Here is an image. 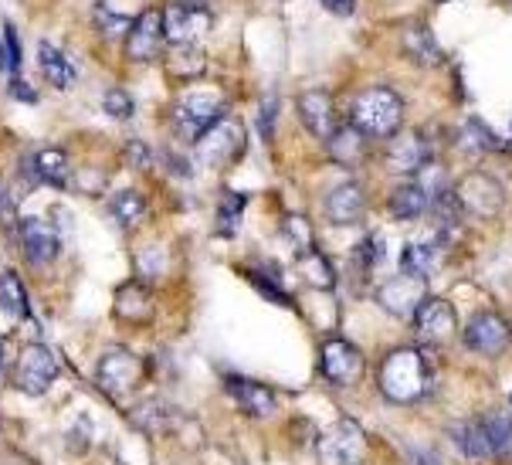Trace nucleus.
Segmentation results:
<instances>
[{
	"label": "nucleus",
	"mask_w": 512,
	"mask_h": 465,
	"mask_svg": "<svg viewBox=\"0 0 512 465\" xmlns=\"http://www.w3.org/2000/svg\"><path fill=\"white\" fill-rule=\"evenodd\" d=\"M7 68H11V58H7V48L0 45V72H7Z\"/></svg>",
	"instance_id": "37998d69"
},
{
	"label": "nucleus",
	"mask_w": 512,
	"mask_h": 465,
	"mask_svg": "<svg viewBox=\"0 0 512 465\" xmlns=\"http://www.w3.org/2000/svg\"><path fill=\"white\" fill-rule=\"evenodd\" d=\"M431 384V370L421 350L414 347H397L384 357V364L377 370V387L384 391V398L407 404L418 401Z\"/></svg>",
	"instance_id": "f257e3e1"
},
{
	"label": "nucleus",
	"mask_w": 512,
	"mask_h": 465,
	"mask_svg": "<svg viewBox=\"0 0 512 465\" xmlns=\"http://www.w3.org/2000/svg\"><path fill=\"white\" fill-rule=\"evenodd\" d=\"M92 17H95V28L106 34V38H119V34H126L129 24H133V17L112 11L109 0H99V4H95V14Z\"/></svg>",
	"instance_id": "473e14b6"
},
{
	"label": "nucleus",
	"mask_w": 512,
	"mask_h": 465,
	"mask_svg": "<svg viewBox=\"0 0 512 465\" xmlns=\"http://www.w3.org/2000/svg\"><path fill=\"white\" fill-rule=\"evenodd\" d=\"M496 136H499V150H512V126L506 133H496Z\"/></svg>",
	"instance_id": "a19ab883"
},
{
	"label": "nucleus",
	"mask_w": 512,
	"mask_h": 465,
	"mask_svg": "<svg viewBox=\"0 0 512 465\" xmlns=\"http://www.w3.org/2000/svg\"><path fill=\"white\" fill-rule=\"evenodd\" d=\"M404 51H407L411 62H418L424 68L441 62V45L435 41V34L424 28V24H407L404 28Z\"/></svg>",
	"instance_id": "393cba45"
},
{
	"label": "nucleus",
	"mask_w": 512,
	"mask_h": 465,
	"mask_svg": "<svg viewBox=\"0 0 512 465\" xmlns=\"http://www.w3.org/2000/svg\"><path fill=\"white\" fill-rule=\"evenodd\" d=\"M173 415L170 411V404H163V401H143L140 408L133 411V421L143 428V432H163L167 428V418Z\"/></svg>",
	"instance_id": "2f4dec72"
},
{
	"label": "nucleus",
	"mask_w": 512,
	"mask_h": 465,
	"mask_svg": "<svg viewBox=\"0 0 512 465\" xmlns=\"http://www.w3.org/2000/svg\"><path fill=\"white\" fill-rule=\"evenodd\" d=\"M102 109L112 116V119H129L133 116V96L129 92H123V89H109L106 92V99H102Z\"/></svg>",
	"instance_id": "c9c22d12"
},
{
	"label": "nucleus",
	"mask_w": 512,
	"mask_h": 465,
	"mask_svg": "<svg viewBox=\"0 0 512 465\" xmlns=\"http://www.w3.org/2000/svg\"><path fill=\"white\" fill-rule=\"evenodd\" d=\"M411 320H414V330H418V337L428 340V343H445V340L455 337V330H458L455 309H451L448 299H438V296L424 299V303L418 306V313H414Z\"/></svg>",
	"instance_id": "4468645a"
},
{
	"label": "nucleus",
	"mask_w": 512,
	"mask_h": 465,
	"mask_svg": "<svg viewBox=\"0 0 512 465\" xmlns=\"http://www.w3.org/2000/svg\"><path fill=\"white\" fill-rule=\"evenodd\" d=\"M455 197H458V204H462V211L475 214V218H496L502 211V204H506L502 184L492 174H482V170H472V174H465L458 180Z\"/></svg>",
	"instance_id": "0eeeda50"
},
{
	"label": "nucleus",
	"mask_w": 512,
	"mask_h": 465,
	"mask_svg": "<svg viewBox=\"0 0 512 465\" xmlns=\"http://www.w3.org/2000/svg\"><path fill=\"white\" fill-rule=\"evenodd\" d=\"M299 116L302 123L312 136H319V140H329L336 129V109H333V96L329 92H306V96L299 99Z\"/></svg>",
	"instance_id": "a211bd4d"
},
{
	"label": "nucleus",
	"mask_w": 512,
	"mask_h": 465,
	"mask_svg": "<svg viewBox=\"0 0 512 465\" xmlns=\"http://www.w3.org/2000/svg\"><path fill=\"white\" fill-rule=\"evenodd\" d=\"M95 381H99V387L106 394L119 398V394L133 391V387L143 381V360L126 347H112L102 353L99 367H95Z\"/></svg>",
	"instance_id": "6e6552de"
},
{
	"label": "nucleus",
	"mask_w": 512,
	"mask_h": 465,
	"mask_svg": "<svg viewBox=\"0 0 512 465\" xmlns=\"http://www.w3.org/2000/svg\"><path fill=\"white\" fill-rule=\"evenodd\" d=\"M462 340H465L468 350L482 353V357H499V353L509 347L512 330H509V323L502 320L499 313H492V309H482V313H475L472 320L465 323Z\"/></svg>",
	"instance_id": "9b49d317"
},
{
	"label": "nucleus",
	"mask_w": 512,
	"mask_h": 465,
	"mask_svg": "<svg viewBox=\"0 0 512 465\" xmlns=\"http://www.w3.org/2000/svg\"><path fill=\"white\" fill-rule=\"evenodd\" d=\"M451 438H455V445L462 449V455H468L472 462L492 459L489 432H485V421L482 418H472V421H462V425H455V428H451Z\"/></svg>",
	"instance_id": "5701e85b"
},
{
	"label": "nucleus",
	"mask_w": 512,
	"mask_h": 465,
	"mask_svg": "<svg viewBox=\"0 0 512 465\" xmlns=\"http://www.w3.org/2000/svg\"><path fill=\"white\" fill-rule=\"evenodd\" d=\"M285 235L292 238L295 252H309V248H312V231L306 225V218H289V221H285Z\"/></svg>",
	"instance_id": "e433bc0d"
},
{
	"label": "nucleus",
	"mask_w": 512,
	"mask_h": 465,
	"mask_svg": "<svg viewBox=\"0 0 512 465\" xmlns=\"http://www.w3.org/2000/svg\"><path fill=\"white\" fill-rule=\"evenodd\" d=\"M0 208H4V184H0Z\"/></svg>",
	"instance_id": "c03bdc74"
},
{
	"label": "nucleus",
	"mask_w": 512,
	"mask_h": 465,
	"mask_svg": "<svg viewBox=\"0 0 512 465\" xmlns=\"http://www.w3.org/2000/svg\"><path fill=\"white\" fill-rule=\"evenodd\" d=\"M424 299H428V286H424V279H418V275L401 272L377 286V303L384 306L390 316H397V320H411Z\"/></svg>",
	"instance_id": "1a4fd4ad"
},
{
	"label": "nucleus",
	"mask_w": 512,
	"mask_h": 465,
	"mask_svg": "<svg viewBox=\"0 0 512 465\" xmlns=\"http://www.w3.org/2000/svg\"><path fill=\"white\" fill-rule=\"evenodd\" d=\"M509 404H512V398H509Z\"/></svg>",
	"instance_id": "a18cd8bd"
},
{
	"label": "nucleus",
	"mask_w": 512,
	"mask_h": 465,
	"mask_svg": "<svg viewBox=\"0 0 512 465\" xmlns=\"http://www.w3.org/2000/svg\"><path fill=\"white\" fill-rule=\"evenodd\" d=\"M211 21L214 14L204 11V7H190V4H180V0H170L163 7V41L177 48H194L197 41L211 31Z\"/></svg>",
	"instance_id": "423d86ee"
},
{
	"label": "nucleus",
	"mask_w": 512,
	"mask_h": 465,
	"mask_svg": "<svg viewBox=\"0 0 512 465\" xmlns=\"http://www.w3.org/2000/svg\"><path fill=\"white\" fill-rule=\"evenodd\" d=\"M180 4H190V7H204V11H214V0H180Z\"/></svg>",
	"instance_id": "79ce46f5"
},
{
	"label": "nucleus",
	"mask_w": 512,
	"mask_h": 465,
	"mask_svg": "<svg viewBox=\"0 0 512 465\" xmlns=\"http://www.w3.org/2000/svg\"><path fill=\"white\" fill-rule=\"evenodd\" d=\"M31 174L48 187H65L68 177H72V167H68V157L62 150H41L31 157Z\"/></svg>",
	"instance_id": "a878e982"
},
{
	"label": "nucleus",
	"mask_w": 512,
	"mask_h": 465,
	"mask_svg": "<svg viewBox=\"0 0 512 465\" xmlns=\"http://www.w3.org/2000/svg\"><path fill=\"white\" fill-rule=\"evenodd\" d=\"M384 255H387V248H384V235H370V238H363L360 245H357V252H353V262L360 265V272L367 275L377 269L380 262H384Z\"/></svg>",
	"instance_id": "72a5a7b5"
},
{
	"label": "nucleus",
	"mask_w": 512,
	"mask_h": 465,
	"mask_svg": "<svg viewBox=\"0 0 512 465\" xmlns=\"http://www.w3.org/2000/svg\"><path fill=\"white\" fill-rule=\"evenodd\" d=\"M319 449H323V459L333 465H363V459H367V435H363L357 421L343 418L323 435Z\"/></svg>",
	"instance_id": "9d476101"
},
{
	"label": "nucleus",
	"mask_w": 512,
	"mask_h": 465,
	"mask_svg": "<svg viewBox=\"0 0 512 465\" xmlns=\"http://www.w3.org/2000/svg\"><path fill=\"white\" fill-rule=\"evenodd\" d=\"M38 65H41V75H45L55 89H72L75 79H78L75 65L68 62L65 51L55 48L51 41H41V45H38Z\"/></svg>",
	"instance_id": "4be33fe9"
},
{
	"label": "nucleus",
	"mask_w": 512,
	"mask_h": 465,
	"mask_svg": "<svg viewBox=\"0 0 512 465\" xmlns=\"http://www.w3.org/2000/svg\"><path fill=\"white\" fill-rule=\"evenodd\" d=\"M109 214L116 218L119 228H136L146 218V197L140 191H119V194H112Z\"/></svg>",
	"instance_id": "cd10ccee"
},
{
	"label": "nucleus",
	"mask_w": 512,
	"mask_h": 465,
	"mask_svg": "<svg viewBox=\"0 0 512 465\" xmlns=\"http://www.w3.org/2000/svg\"><path fill=\"white\" fill-rule=\"evenodd\" d=\"M228 394L234 398L245 415L251 418H268L275 411V394L268 391L265 384L258 381H245V377H228Z\"/></svg>",
	"instance_id": "6ab92c4d"
},
{
	"label": "nucleus",
	"mask_w": 512,
	"mask_h": 465,
	"mask_svg": "<svg viewBox=\"0 0 512 465\" xmlns=\"http://www.w3.org/2000/svg\"><path fill=\"white\" fill-rule=\"evenodd\" d=\"M326 146H329V157L340 163V167H360V163L367 160V136L350 123L336 126Z\"/></svg>",
	"instance_id": "412c9836"
},
{
	"label": "nucleus",
	"mask_w": 512,
	"mask_h": 465,
	"mask_svg": "<svg viewBox=\"0 0 512 465\" xmlns=\"http://www.w3.org/2000/svg\"><path fill=\"white\" fill-rule=\"evenodd\" d=\"M428 191L418 184V180H411V184H401L394 187V194H390V214H394L397 221H418L424 218V211H428Z\"/></svg>",
	"instance_id": "b1692460"
},
{
	"label": "nucleus",
	"mask_w": 512,
	"mask_h": 465,
	"mask_svg": "<svg viewBox=\"0 0 512 465\" xmlns=\"http://www.w3.org/2000/svg\"><path fill=\"white\" fill-rule=\"evenodd\" d=\"M0 309L11 316H28V292H24L14 272L0 275Z\"/></svg>",
	"instance_id": "7c9ffc66"
},
{
	"label": "nucleus",
	"mask_w": 512,
	"mask_h": 465,
	"mask_svg": "<svg viewBox=\"0 0 512 465\" xmlns=\"http://www.w3.org/2000/svg\"><path fill=\"white\" fill-rule=\"evenodd\" d=\"M146 160H150V157H146L143 143H129L126 146V163H129V167H146Z\"/></svg>",
	"instance_id": "ea45409f"
},
{
	"label": "nucleus",
	"mask_w": 512,
	"mask_h": 465,
	"mask_svg": "<svg viewBox=\"0 0 512 465\" xmlns=\"http://www.w3.org/2000/svg\"><path fill=\"white\" fill-rule=\"evenodd\" d=\"M485 432H489L492 455L502 462H512V408L509 411H492L485 415Z\"/></svg>",
	"instance_id": "bb28decb"
},
{
	"label": "nucleus",
	"mask_w": 512,
	"mask_h": 465,
	"mask_svg": "<svg viewBox=\"0 0 512 465\" xmlns=\"http://www.w3.org/2000/svg\"><path fill=\"white\" fill-rule=\"evenodd\" d=\"M367 214V194H363L360 184H340L333 194L326 197V218L333 225H357Z\"/></svg>",
	"instance_id": "f3484780"
},
{
	"label": "nucleus",
	"mask_w": 512,
	"mask_h": 465,
	"mask_svg": "<svg viewBox=\"0 0 512 465\" xmlns=\"http://www.w3.org/2000/svg\"><path fill=\"white\" fill-rule=\"evenodd\" d=\"M319 367H323V377L329 384L350 387V384H357L363 374V353L357 343H350V340H326Z\"/></svg>",
	"instance_id": "f8f14e48"
},
{
	"label": "nucleus",
	"mask_w": 512,
	"mask_h": 465,
	"mask_svg": "<svg viewBox=\"0 0 512 465\" xmlns=\"http://www.w3.org/2000/svg\"><path fill=\"white\" fill-rule=\"evenodd\" d=\"M435 262H438V248L431 241H411L401 252V272L418 275V279H428Z\"/></svg>",
	"instance_id": "c85d7f7f"
},
{
	"label": "nucleus",
	"mask_w": 512,
	"mask_h": 465,
	"mask_svg": "<svg viewBox=\"0 0 512 465\" xmlns=\"http://www.w3.org/2000/svg\"><path fill=\"white\" fill-rule=\"evenodd\" d=\"M319 4L336 17H350L353 11H357V0H319Z\"/></svg>",
	"instance_id": "4c0bfd02"
},
{
	"label": "nucleus",
	"mask_w": 512,
	"mask_h": 465,
	"mask_svg": "<svg viewBox=\"0 0 512 465\" xmlns=\"http://www.w3.org/2000/svg\"><path fill=\"white\" fill-rule=\"evenodd\" d=\"M163 48V11H143L140 17H133L126 31V55L129 62H153Z\"/></svg>",
	"instance_id": "ddd939ff"
},
{
	"label": "nucleus",
	"mask_w": 512,
	"mask_h": 465,
	"mask_svg": "<svg viewBox=\"0 0 512 465\" xmlns=\"http://www.w3.org/2000/svg\"><path fill=\"white\" fill-rule=\"evenodd\" d=\"M387 163L394 174H421L431 163V146L421 133H394L390 136V150H387Z\"/></svg>",
	"instance_id": "dca6fc26"
},
{
	"label": "nucleus",
	"mask_w": 512,
	"mask_h": 465,
	"mask_svg": "<svg viewBox=\"0 0 512 465\" xmlns=\"http://www.w3.org/2000/svg\"><path fill=\"white\" fill-rule=\"evenodd\" d=\"M241 150H245V129L228 116L218 119L194 140V157L204 167H228V163L241 157Z\"/></svg>",
	"instance_id": "20e7f679"
},
{
	"label": "nucleus",
	"mask_w": 512,
	"mask_h": 465,
	"mask_svg": "<svg viewBox=\"0 0 512 465\" xmlns=\"http://www.w3.org/2000/svg\"><path fill=\"white\" fill-rule=\"evenodd\" d=\"M224 116H228V106H224L221 96H214V92H187L173 106V129H177L180 140L194 143L204 129H211Z\"/></svg>",
	"instance_id": "7ed1b4c3"
},
{
	"label": "nucleus",
	"mask_w": 512,
	"mask_h": 465,
	"mask_svg": "<svg viewBox=\"0 0 512 465\" xmlns=\"http://www.w3.org/2000/svg\"><path fill=\"white\" fill-rule=\"evenodd\" d=\"M299 272L312 289H333V282H336V272H333V265H329V258L323 252H316V248L299 252Z\"/></svg>",
	"instance_id": "c756f323"
},
{
	"label": "nucleus",
	"mask_w": 512,
	"mask_h": 465,
	"mask_svg": "<svg viewBox=\"0 0 512 465\" xmlns=\"http://www.w3.org/2000/svg\"><path fill=\"white\" fill-rule=\"evenodd\" d=\"M275 106H279V102H275V96L272 99H262V136H272V126H275Z\"/></svg>",
	"instance_id": "58836bf2"
},
{
	"label": "nucleus",
	"mask_w": 512,
	"mask_h": 465,
	"mask_svg": "<svg viewBox=\"0 0 512 465\" xmlns=\"http://www.w3.org/2000/svg\"><path fill=\"white\" fill-rule=\"evenodd\" d=\"M58 377V357L51 353L45 343H28L17 353V364H14V384L17 391L24 394H45L51 381Z\"/></svg>",
	"instance_id": "39448f33"
},
{
	"label": "nucleus",
	"mask_w": 512,
	"mask_h": 465,
	"mask_svg": "<svg viewBox=\"0 0 512 465\" xmlns=\"http://www.w3.org/2000/svg\"><path fill=\"white\" fill-rule=\"evenodd\" d=\"M116 316L133 326H143L153 320V292L143 282H126L116 292Z\"/></svg>",
	"instance_id": "aec40b11"
},
{
	"label": "nucleus",
	"mask_w": 512,
	"mask_h": 465,
	"mask_svg": "<svg viewBox=\"0 0 512 465\" xmlns=\"http://www.w3.org/2000/svg\"><path fill=\"white\" fill-rule=\"evenodd\" d=\"M245 201L248 197H241V194H224L221 197V208H218V231L221 235H231L234 225H238V214L245 211Z\"/></svg>",
	"instance_id": "f704fd0d"
},
{
	"label": "nucleus",
	"mask_w": 512,
	"mask_h": 465,
	"mask_svg": "<svg viewBox=\"0 0 512 465\" xmlns=\"http://www.w3.org/2000/svg\"><path fill=\"white\" fill-rule=\"evenodd\" d=\"M404 123V102L387 85L363 89L350 102V126H357L367 140H390Z\"/></svg>",
	"instance_id": "f03ea898"
},
{
	"label": "nucleus",
	"mask_w": 512,
	"mask_h": 465,
	"mask_svg": "<svg viewBox=\"0 0 512 465\" xmlns=\"http://www.w3.org/2000/svg\"><path fill=\"white\" fill-rule=\"evenodd\" d=\"M21 248L31 265H51L62 252V238L51 221L45 218H24L21 221Z\"/></svg>",
	"instance_id": "2eb2a0df"
}]
</instances>
